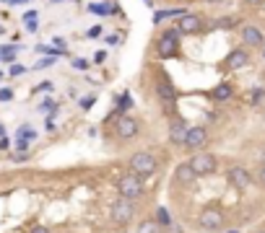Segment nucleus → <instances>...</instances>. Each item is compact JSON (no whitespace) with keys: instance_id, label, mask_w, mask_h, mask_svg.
Masks as SVG:
<instances>
[{"instance_id":"f257e3e1","label":"nucleus","mask_w":265,"mask_h":233,"mask_svg":"<svg viewBox=\"0 0 265 233\" xmlns=\"http://www.w3.org/2000/svg\"><path fill=\"white\" fill-rule=\"evenodd\" d=\"M117 192H120V197L123 200H130V202H135V200H140L143 194H146V184H143V176H138V174H125V176H120L117 179Z\"/></svg>"},{"instance_id":"f03ea898","label":"nucleus","mask_w":265,"mask_h":233,"mask_svg":"<svg viewBox=\"0 0 265 233\" xmlns=\"http://www.w3.org/2000/svg\"><path fill=\"white\" fill-rule=\"evenodd\" d=\"M130 171L148 179V176H154L156 169H159V161H156V155L154 153H148V150H140V153H133V158L128 161Z\"/></svg>"},{"instance_id":"7ed1b4c3","label":"nucleus","mask_w":265,"mask_h":233,"mask_svg":"<svg viewBox=\"0 0 265 233\" xmlns=\"http://www.w3.org/2000/svg\"><path fill=\"white\" fill-rule=\"evenodd\" d=\"M109 220L115 225H130L135 220V202L117 197L115 202H112V207H109Z\"/></svg>"},{"instance_id":"20e7f679","label":"nucleus","mask_w":265,"mask_h":233,"mask_svg":"<svg viewBox=\"0 0 265 233\" xmlns=\"http://www.w3.org/2000/svg\"><path fill=\"white\" fill-rule=\"evenodd\" d=\"M190 169L195 171V176H213L216 169H218V161L213 153H206V150H198L193 158H190Z\"/></svg>"},{"instance_id":"39448f33","label":"nucleus","mask_w":265,"mask_h":233,"mask_svg":"<svg viewBox=\"0 0 265 233\" xmlns=\"http://www.w3.org/2000/svg\"><path fill=\"white\" fill-rule=\"evenodd\" d=\"M156 55L161 60H169V57L179 55V31L177 29H169V31L161 34V39L156 42Z\"/></svg>"},{"instance_id":"423d86ee","label":"nucleus","mask_w":265,"mask_h":233,"mask_svg":"<svg viewBox=\"0 0 265 233\" xmlns=\"http://www.w3.org/2000/svg\"><path fill=\"white\" fill-rule=\"evenodd\" d=\"M156 96H159V101L167 106V114L169 116H174V104H177V88L169 83V78L167 75H161L159 81H156Z\"/></svg>"},{"instance_id":"0eeeda50","label":"nucleus","mask_w":265,"mask_h":233,"mask_svg":"<svg viewBox=\"0 0 265 233\" xmlns=\"http://www.w3.org/2000/svg\"><path fill=\"white\" fill-rule=\"evenodd\" d=\"M182 36H195V34H200V31H206V21H203V16H195V13H185V16H179V21H177V26H174Z\"/></svg>"},{"instance_id":"6e6552de","label":"nucleus","mask_w":265,"mask_h":233,"mask_svg":"<svg viewBox=\"0 0 265 233\" xmlns=\"http://www.w3.org/2000/svg\"><path fill=\"white\" fill-rule=\"evenodd\" d=\"M138 132H140V125H138V120H133V116H128V114L117 116V122H115V135H117V140L128 143V140L138 137Z\"/></svg>"},{"instance_id":"1a4fd4ad","label":"nucleus","mask_w":265,"mask_h":233,"mask_svg":"<svg viewBox=\"0 0 265 233\" xmlns=\"http://www.w3.org/2000/svg\"><path fill=\"white\" fill-rule=\"evenodd\" d=\"M198 228L203 230H221L223 228V213L218 207H206L198 215Z\"/></svg>"},{"instance_id":"9d476101","label":"nucleus","mask_w":265,"mask_h":233,"mask_svg":"<svg viewBox=\"0 0 265 233\" xmlns=\"http://www.w3.org/2000/svg\"><path fill=\"white\" fill-rule=\"evenodd\" d=\"M187 130H190V125H187L179 114L169 116V143H172V145H185Z\"/></svg>"},{"instance_id":"9b49d317","label":"nucleus","mask_w":265,"mask_h":233,"mask_svg":"<svg viewBox=\"0 0 265 233\" xmlns=\"http://www.w3.org/2000/svg\"><path fill=\"white\" fill-rule=\"evenodd\" d=\"M206 143H208V130H206L203 125L187 130V137H185V148H187V150H203Z\"/></svg>"},{"instance_id":"f8f14e48","label":"nucleus","mask_w":265,"mask_h":233,"mask_svg":"<svg viewBox=\"0 0 265 233\" xmlns=\"http://www.w3.org/2000/svg\"><path fill=\"white\" fill-rule=\"evenodd\" d=\"M226 179H229V184L234 189H247L252 184V174L244 169V166H229V171H226Z\"/></svg>"},{"instance_id":"ddd939ff","label":"nucleus","mask_w":265,"mask_h":233,"mask_svg":"<svg viewBox=\"0 0 265 233\" xmlns=\"http://www.w3.org/2000/svg\"><path fill=\"white\" fill-rule=\"evenodd\" d=\"M242 42H244V47H262L265 39L257 26H242Z\"/></svg>"},{"instance_id":"4468645a","label":"nucleus","mask_w":265,"mask_h":233,"mask_svg":"<svg viewBox=\"0 0 265 233\" xmlns=\"http://www.w3.org/2000/svg\"><path fill=\"white\" fill-rule=\"evenodd\" d=\"M247 62H250V52L244 47L242 50H232L229 57H226V67H229V70H242Z\"/></svg>"},{"instance_id":"2eb2a0df","label":"nucleus","mask_w":265,"mask_h":233,"mask_svg":"<svg viewBox=\"0 0 265 233\" xmlns=\"http://www.w3.org/2000/svg\"><path fill=\"white\" fill-rule=\"evenodd\" d=\"M198 176H195V171L190 169V164H179L177 169H174V181L177 184H182V187H187V184H193Z\"/></svg>"},{"instance_id":"dca6fc26","label":"nucleus","mask_w":265,"mask_h":233,"mask_svg":"<svg viewBox=\"0 0 265 233\" xmlns=\"http://www.w3.org/2000/svg\"><path fill=\"white\" fill-rule=\"evenodd\" d=\"M211 96H213V101H229L234 96V88H232V83H221L211 91Z\"/></svg>"},{"instance_id":"f3484780","label":"nucleus","mask_w":265,"mask_h":233,"mask_svg":"<svg viewBox=\"0 0 265 233\" xmlns=\"http://www.w3.org/2000/svg\"><path fill=\"white\" fill-rule=\"evenodd\" d=\"M234 26H239V18H234V16H221L211 24V29H216V31H229Z\"/></svg>"},{"instance_id":"a211bd4d","label":"nucleus","mask_w":265,"mask_h":233,"mask_svg":"<svg viewBox=\"0 0 265 233\" xmlns=\"http://www.w3.org/2000/svg\"><path fill=\"white\" fill-rule=\"evenodd\" d=\"M154 223H156L159 228H169L174 220H172V215H169L167 207H156V210H154Z\"/></svg>"},{"instance_id":"6ab92c4d","label":"nucleus","mask_w":265,"mask_h":233,"mask_svg":"<svg viewBox=\"0 0 265 233\" xmlns=\"http://www.w3.org/2000/svg\"><path fill=\"white\" fill-rule=\"evenodd\" d=\"M18 50H21V47H16V44H6V47H0V60H3V62H13V60H16V55H18Z\"/></svg>"},{"instance_id":"aec40b11","label":"nucleus","mask_w":265,"mask_h":233,"mask_svg":"<svg viewBox=\"0 0 265 233\" xmlns=\"http://www.w3.org/2000/svg\"><path fill=\"white\" fill-rule=\"evenodd\" d=\"M89 11L91 13H96V16H109V13H117V6H109V3H94V6H89Z\"/></svg>"},{"instance_id":"412c9836","label":"nucleus","mask_w":265,"mask_h":233,"mask_svg":"<svg viewBox=\"0 0 265 233\" xmlns=\"http://www.w3.org/2000/svg\"><path fill=\"white\" fill-rule=\"evenodd\" d=\"M172 16H185L182 8H172V11H156L154 13V24H161L164 18H172Z\"/></svg>"},{"instance_id":"4be33fe9","label":"nucleus","mask_w":265,"mask_h":233,"mask_svg":"<svg viewBox=\"0 0 265 233\" xmlns=\"http://www.w3.org/2000/svg\"><path fill=\"white\" fill-rule=\"evenodd\" d=\"M16 137L18 140H36V130L34 127H29V125H24V127H18V132H16Z\"/></svg>"},{"instance_id":"5701e85b","label":"nucleus","mask_w":265,"mask_h":233,"mask_svg":"<svg viewBox=\"0 0 265 233\" xmlns=\"http://www.w3.org/2000/svg\"><path fill=\"white\" fill-rule=\"evenodd\" d=\"M161 228L154 223V220H148V223H140V228H138V233H159Z\"/></svg>"},{"instance_id":"b1692460","label":"nucleus","mask_w":265,"mask_h":233,"mask_svg":"<svg viewBox=\"0 0 265 233\" xmlns=\"http://www.w3.org/2000/svg\"><path fill=\"white\" fill-rule=\"evenodd\" d=\"M36 52L39 55H65V50H55V47H47V44H36Z\"/></svg>"},{"instance_id":"393cba45","label":"nucleus","mask_w":265,"mask_h":233,"mask_svg":"<svg viewBox=\"0 0 265 233\" xmlns=\"http://www.w3.org/2000/svg\"><path fill=\"white\" fill-rule=\"evenodd\" d=\"M11 161H13V164H24V161H29V150H16V153H11Z\"/></svg>"},{"instance_id":"a878e982","label":"nucleus","mask_w":265,"mask_h":233,"mask_svg":"<svg viewBox=\"0 0 265 233\" xmlns=\"http://www.w3.org/2000/svg\"><path fill=\"white\" fill-rule=\"evenodd\" d=\"M26 73V67L24 65H18V62H13L11 65V70H8V75H13V78H18V75H24Z\"/></svg>"},{"instance_id":"bb28decb","label":"nucleus","mask_w":265,"mask_h":233,"mask_svg":"<svg viewBox=\"0 0 265 233\" xmlns=\"http://www.w3.org/2000/svg\"><path fill=\"white\" fill-rule=\"evenodd\" d=\"M255 176H257V184H260V187L265 189V161H262V164L257 166V174H255Z\"/></svg>"},{"instance_id":"cd10ccee","label":"nucleus","mask_w":265,"mask_h":233,"mask_svg":"<svg viewBox=\"0 0 265 233\" xmlns=\"http://www.w3.org/2000/svg\"><path fill=\"white\" fill-rule=\"evenodd\" d=\"M13 99V88H0V101H11Z\"/></svg>"},{"instance_id":"c85d7f7f","label":"nucleus","mask_w":265,"mask_h":233,"mask_svg":"<svg viewBox=\"0 0 265 233\" xmlns=\"http://www.w3.org/2000/svg\"><path fill=\"white\" fill-rule=\"evenodd\" d=\"M86 36H89V39H96V36H101V26H91V29L86 31Z\"/></svg>"},{"instance_id":"c756f323","label":"nucleus","mask_w":265,"mask_h":233,"mask_svg":"<svg viewBox=\"0 0 265 233\" xmlns=\"http://www.w3.org/2000/svg\"><path fill=\"white\" fill-rule=\"evenodd\" d=\"M34 91H39V94H47V91H52V83H50V81H45V83H39V86H36Z\"/></svg>"},{"instance_id":"7c9ffc66","label":"nucleus","mask_w":265,"mask_h":233,"mask_svg":"<svg viewBox=\"0 0 265 233\" xmlns=\"http://www.w3.org/2000/svg\"><path fill=\"white\" fill-rule=\"evenodd\" d=\"M73 67H75V70H86V67H89V62L78 57V60H73Z\"/></svg>"},{"instance_id":"2f4dec72","label":"nucleus","mask_w":265,"mask_h":233,"mask_svg":"<svg viewBox=\"0 0 265 233\" xmlns=\"http://www.w3.org/2000/svg\"><path fill=\"white\" fill-rule=\"evenodd\" d=\"M29 233H52V230H50L47 225H34V228H31Z\"/></svg>"},{"instance_id":"473e14b6","label":"nucleus","mask_w":265,"mask_h":233,"mask_svg":"<svg viewBox=\"0 0 265 233\" xmlns=\"http://www.w3.org/2000/svg\"><path fill=\"white\" fill-rule=\"evenodd\" d=\"M26 31H39V24H36V18H34V21H26Z\"/></svg>"},{"instance_id":"72a5a7b5","label":"nucleus","mask_w":265,"mask_h":233,"mask_svg":"<svg viewBox=\"0 0 265 233\" xmlns=\"http://www.w3.org/2000/svg\"><path fill=\"white\" fill-rule=\"evenodd\" d=\"M52 62H55V60H52V57H47V60H42L39 65H36V70H42V67H50Z\"/></svg>"},{"instance_id":"f704fd0d","label":"nucleus","mask_w":265,"mask_h":233,"mask_svg":"<svg viewBox=\"0 0 265 233\" xmlns=\"http://www.w3.org/2000/svg\"><path fill=\"white\" fill-rule=\"evenodd\" d=\"M262 99V88H255V94H252V104H257Z\"/></svg>"},{"instance_id":"c9c22d12","label":"nucleus","mask_w":265,"mask_h":233,"mask_svg":"<svg viewBox=\"0 0 265 233\" xmlns=\"http://www.w3.org/2000/svg\"><path fill=\"white\" fill-rule=\"evenodd\" d=\"M36 18V11H29V13H24V21H34Z\"/></svg>"},{"instance_id":"e433bc0d","label":"nucleus","mask_w":265,"mask_h":233,"mask_svg":"<svg viewBox=\"0 0 265 233\" xmlns=\"http://www.w3.org/2000/svg\"><path fill=\"white\" fill-rule=\"evenodd\" d=\"M94 60H96V62H104V60H107V52H96Z\"/></svg>"},{"instance_id":"4c0bfd02","label":"nucleus","mask_w":265,"mask_h":233,"mask_svg":"<svg viewBox=\"0 0 265 233\" xmlns=\"http://www.w3.org/2000/svg\"><path fill=\"white\" fill-rule=\"evenodd\" d=\"M91 104H94V99H91V96H89V99H84V101H81V106H84V109H89V106H91Z\"/></svg>"},{"instance_id":"58836bf2","label":"nucleus","mask_w":265,"mask_h":233,"mask_svg":"<svg viewBox=\"0 0 265 233\" xmlns=\"http://www.w3.org/2000/svg\"><path fill=\"white\" fill-rule=\"evenodd\" d=\"M169 230H172V233H182V228H179V225H174V223L169 225Z\"/></svg>"},{"instance_id":"ea45409f","label":"nucleus","mask_w":265,"mask_h":233,"mask_svg":"<svg viewBox=\"0 0 265 233\" xmlns=\"http://www.w3.org/2000/svg\"><path fill=\"white\" fill-rule=\"evenodd\" d=\"M0 148H3V150L8 148V137H0Z\"/></svg>"},{"instance_id":"a19ab883","label":"nucleus","mask_w":265,"mask_h":233,"mask_svg":"<svg viewBox=\"0 0 265 233\" xmlns=\"http://www.w3.org/2000/svg\"><path fill=\"white\" fill-rule=\"evenodd\" d=\"M244 3H250V6H260V3H265V0H244Z\"/></svg>"},{"instance_id":"79ce46f5","label":"nucleus","mask_w":265,"mask_h":233,"mask_svg":"<svg viewBox=\"0 0 265 233\" xmlns=\"http://www.w3.org/2000/svg\"><path fill=\"white\" fill-rule=\"evenodd\" d=\"M6 34V26H0V36H3Z\"/></svg>"},{"instance_id":"37998d69","label":"nucleus","mask_w":265,"mask_h":233,"mask_svg":"<svg viewBox=\"0 0 265 233\" xmlns=\"http://www.w3.org/2000/svg\"><path fill=\"white\" fill-rule=\"evenodd\" d=\"M226 233H239V230H226Z\"/></svg>"},{"instance_id":"c03bdc74","label":"nucleus","mask_w":265,"mask_h":233,"mask_svg":"<svg viewBox=\"0 0 265 233\" xmlns=\"http://www.w3.org/2000/svg\"><path fill=\"white\" fill-rule=\"evenodd\" d=\"M0 78H3V70H0Z\"/></svg>"},{"instance_id":"a18cd8bd","label":"nucleus","mask_w":265,"mask_h":233,"mask_svg":"<svg viewBox=\"0 0 265 233\" xmlns=\"http://www.w3.org/2000/svg\"><path fill=\"white\" fill-rule=\"evenodd\" d=\"M208 3H216V0H208Z\"/></svg>"},{"instance_id":"49530a36","label":"nucleus","mask_w":265,"mask_h":233,"mask_svg":"<svg viewBox=\"0 0 265 233\" xmlns=\"http://www.w3.org/2000/svg\"><path fill=\"white\" fill-rule=\"evenodd\" d=\"M262 57H265V50H262Z\"/></svg>"},{"instance_id":"de8ad7c7","label":"nucleus","mask_w":265,"mask_h":233,"mask_svg":"<svg viewBox=\"0 0 265 233\" xmlns=\"http://www.w3.org/2000/svg\"><path fill=\"white\" fill-rule=\"evenodd\" d=\"M52 3H57V0H52Z\"/></svg>"},{"instance_id":"09e8293b","label":"nucleus","mask_w":265,"mask_h":233,"mask_svg":"<svg viewBox=\"0 0 265 233\" xmlns=\"http://www.w3.org/2000/svg\"><path fill=\"white\" fill-rule=\"evenodd\" d=\"M262 114H265V111H262Z\"/></svg>"}]
</instances>
